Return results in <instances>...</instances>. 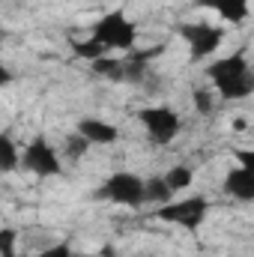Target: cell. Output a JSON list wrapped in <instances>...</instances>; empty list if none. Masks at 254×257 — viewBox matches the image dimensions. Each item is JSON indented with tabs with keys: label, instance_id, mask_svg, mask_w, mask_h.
<instances>
[{
	"label": "cell",
	"instance_id": "44dd1931",
	"mask_svg": "<svg viewBox=\"0 0 254 257\" xmlns=\"http://www.w3.org/2000/svg\"><path fill=\"white\" fill-rule=\"evenodd\" d=\"M9 78H12V75H9V69H6V66H0V84H9Z\"/></svg>",
	"mask_w": 254,
	"mask_h": 257
},
{
	"label": "cell",
	"instance_id": "7c38bea8",
	"mask_svg": "<svg viewBox=\"0 0 254 257\" xmlns=\"http://www.w3.org/2000/svg\"><path fill=\"white\" fill-rule=\"evenodd\" d=\"M177 197V192L168 186V180H165V174H156V177H147V192H144V203L147 206H153V209H159V206H165V203H171Z\"/></svg>",
	"mask_w": 254,
	"mask_h": 257
},
{
	"label": "cell",
	"instance_id": "5b68a950",
	"mask_svg": "<svg viewBox=\"0 0 254 257\" xmlns=\"http://www.w3.org/2000/svg\"><path fill=\"white\" fill-rule=\"evenodd\" d=\"M209 215V200L203 194H189V197H174L171 203L153 209V218L165 221V224H174V227H183V230H197Z\"/></svg>",
	"mask_w": 254,
	"mask_h": 257
},
{
	"label": "cell",
	"instance_id": "277c9868",
	"mask_svg": "<svg viewBox=\"0 0 254 257\" xmlns=\"http://www.w3.org/2000/svg\"><path fill=\"white\" fill-rule=\"evenodd\" d=\"M63 153L45 138V135H33L24 147H21V171L39 177V180H51L63 174Z\"/></svg>",
	"mask_w": 254,
	"mask_h": 257
},
{
	"label": "cell",
	"instance_id": "e0dca14e",
	"mask_svg": "<svg viewBox=\"0 0 254 257\" xmlns=\"http://www.w3.org/2000/svg\"><path fill=\"white\" fill-rule=\"evenodd\" d=\"M93 144L84 138V135H78V132H72L69 138H66V144H63V156L69 159V162H81L84 156H87V150H90Z\"/></svg>",
	"mask_w": 254,
	"mask_h": 257
},
{
	"label": "cell",
	"instance_id": "7a4b0ae2",
	"mask_svg": "<svg viewBox=\"0 0 254 257\" xmlns=\"http://www.w3.org/2000/svg\"><path fill=\"white\" fill-rule=\"evenodd\" d=\"M90 36L105 48V51H135L138 45V24L129 18L123 9H108L105 15H99L90 27Z\"/></svg>",
	"mask_w": 254,
	"mask_h": 257
},
{
	"label": "cell",
	"instance_id": "2e32d148",
	"mask_svg": "<svg viewBox=\"0 0 254 257\" xmlns=\"http://www.w3.org/2000/svg\"><path fill=\"white\" fill-rule=\"evenodd\" d=\"M165 180H168V186L174 189V192H186L191 186V180H194V168H189V165H174V168H168L165 171Z\"/></svg>",
	"mask_w": 254,
	"mask_h": 257
},
{
	"label": "cell",
	"instance_id": "ac0fdd59",
	"mask_svg": "<svg viewBox=\"0 0 254 257\" xmlns=\"http://www.w3.org/2000/svg\"><path fill=\"white\" fill-rule=\"evenodd\" d=\"M0 257H18V230L15 227L0 230Z\"/></svg>",
	"mask_w": 254,
	"mask_h": 257
},
{
	"label": "cell",
	"instance_id": "d6986e66",
	"mask_svg": "<svg viewBox=\"0 0 254 257\" xmlns=\"http://www.w3.org/2000/svg\"><path fill=\"white\" fill-rule=\"evenodd\" d=\"M33 257H78V254L72 251V242H69V239H60V242H54V245L39 248Z\"/></svg>",
	"mask_w": 254,
	"mask_h": 257
},
{
	"label": "cell",
	"instance_id": "3957f363",
	"mask_svg": "<svg viewBox=\"0 0 254 257\" xmlns=\"http://www.w3.org/2000/svg\"><path fill=\"white\" fill-rule=\"evenodd\" d=\"M144 192H147V180L132 174V171H114L111 177H105V183L93 192L96 200L105 203H117L126 209H144Z\"/></svg>",
	"mask_w": 254,
	"mask_h": 257
},
{
	"label": "cell",
	"instance_id": "8fae6325",
	"mask_svg": "<svg viewBox=\"0 0 254 257\" xmlns=\"http://www.w3.org/2000/svg\"><path fill=\"white\" fill-rule=\"evenodd\" d=\"M90 72L102 81H111V84H126V57H99L90 63Z\"/></svg>",
	"mask_w": 254,
	"mask_h": 257
},
{
	"label": "cell",
	"instance_id": "5bb4252c",
	"mask_svg": "<svg viewBox=\"0 0 254 257\" xmlns=\"http://www.w3.org/2000/svg\"><path fill=\"white\" fill-rule=\"evenodd\" d=\"M194 111L200 114V117H215L218 114V93L212 90V87H200V90H194Z\"/></svg>",
	"mask_w": 254,
	"mask_h": 257
},
{
	"label": "cell",
	"instance_id": "4fadbf2b",
	"mask_svg": "<svg viewBox=\"0 0 254 257\" xmlns=\"http://www.w3.org/2000/svg\"><path fill=\"white\" fill-rule=\"evenodd\" d=\"M21 168V150L9 132L0 135V174H15Z\"/></svg>",
	"mask_w": 254,
	"mask_h": 257
},
{
	"label": "cell",
	"instance_id": "6da1fadb",
	"mask_svg": "<svg viewBox=\"0 0 254 257\" xmlns=\"http://www.w3.org/2000/svg\"><path fill=\"white\" fill-rule=\"evenodd\" d=\"M203 75L221 102H242V99L254 96V69L242 51H233L227 57H215L203 69Z\"/></svg>",
	"mask_w": 254,
	"mask_h": 257
},
{
	"label": "cell",
	"instance_id": "30bf717a",
	"mask_svg": "<svg viewBox=\"0 0 254 257\" xmlns=\"http://www.w3.org/2000/svg\"><path fill=\"white\" fill-rule=\"evenodd\" d=\"M221 189H224L227 197H233V200H239V203H254V174L236 165V168H230V171L224 174Z\"/></svg>",
	"mask_w": 254,
	"mask_h": 257
},
{
	"label": "cell",
	"instance_id": "9c48e42d",
	"mask_svg": "<svg viewBox=\"0 0 254 257\" xmlns=\"http://www.w3.org/2000/svg\"><path fill=\"white\" fill-rule=\"evenodd\" d=\"M200 9H212L227 24H245L251 15V0H194Z\"/></svg>",
	"mask_w": 254,
	"mask_h": 257
},
{
	"label": "cell",
	"instance_id": "7402d4cb",
	"mask_svg": "<svg viewBox=\"0 0 254 257\" xmlns=\"http://www.w3.org/2000/svg\"><path fill=\"white\" fill-rule=\"evenodd\" d=\"M135 257H147V254H135Z\"/></svg>",
	"mask_w": 254,
	"mask_h": 257
},
{
	"label": "cell",
	"instance_id": "52a82bcc",
	"mask_svg": "<svg viewBox=\"0 0 254 257\" xmlns=\"http://www.w3.org/2000/svg\"><path fill=\"white\" fill-rule=\"evenodd\" d=\"M138 123L144 126L147 138L156 147H168L177 141V135L183 132V117L171 108V105H147L138 111Z\"/></svg>",
	"mask_w": 254,
	"mask_h": 257
},
{
	"label": "cell",
	"instance_id": "ba28073f",
	"mask_svg": "<svg viewBox=\"0 0 254 257\" xmlns=\"http://www.w3.org/2000/svg\"><path fill=\"white\" fill-rule=\"evenodd\" d=\"M75 132L84 135L93 147H111V144L120 141V128L114 126V123H108V120H99V117H84V120H78Z\"/></svg>",
	"mask_w": 254,
	"mask_h": 257
},
{
	"label": "cell",
	"instance_id": "8992f818",
	"mask_svg": "<svg viewBox=\"0 0 254 257\" xmlns=\"http://www.w3.org/2000/svg\"><path fill=\"white\" fill-rule=\"evenodd\" d=\"M177 33L189 48L191 63H203L224 45V27H215L206 21H183V24H177Z\"/></svg>",
	"mask_w": 254,
	"mask_h": 257
},
{
	"label": "cell",
	"instance_id": "9a60e30c",
	"mask_svg": "<svg viewBox=\"0 0 254 257\" xmlns=\"http://www.w3.org/2000/svg\"><path fill=\"white\" fill-rule=\"evenodd\" d=\"M72 54H75V57H81V60H87V63H93V60L105 57L108 51H105L93 36H87V39H72Z\"/></svg>",
	"mask_w": 254,
	"mask_h": 257
},
{
	"label": "cell",
	"instance_id": "ffe728a7",
	"mask_svg": "<svg viewBox=\"0 0 254 257\" xmlns=\"http://www.w3.org/2000/svg\"><path fill=\"white\" fill-rule=\"evenodd\" d=\"M233 156H236V165L239 168H245V171L254 174V150H236Z\"/></svg>",
	"mask_w": 254,
	"mask_h": 257
}]
</instances>
